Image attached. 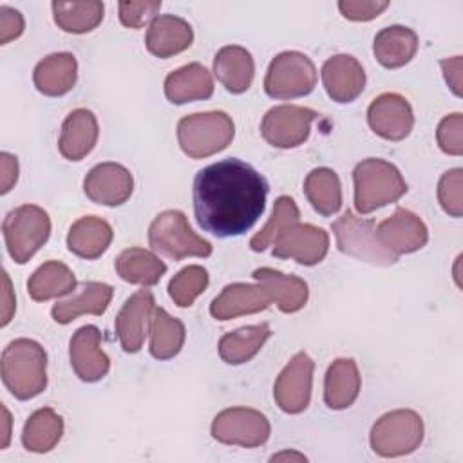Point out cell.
Wrapping results in <instances>:
<instances>
[{
	"label": "cell",
	"instance_id": "obj_1",
	"mask_svg": "<svg viewBox=\"0 0 463 463\" xmlns=\"http://www.w3.org/2000/svg\"><path fill=\"white\" fill-rule=\"evenodd\" d=\"M266 195V179L235 157L199 170L192 192L199 226L221 239L248 232L262 215Z\"/></svg>",
	"mask_w": 463,
	"mask_h": 463
},
{
	"label": "cell",
	"instance_id": "obj_2",
	"mask_svg": "<svg viewBox=\"0 0 463 463\" xmlns=\"http://www.w3.org/2000/svg\"><path fill=\"white\" fill-rule=\"evenodd\" d=\"M2 380L18 400H31L47 387V354L29 338H16L2 353Z\"/></svg>",
	"mask_w": 463,
	"mask_h": 463
},
{
	"label": "cell",
	"instance_id": "obj_3",
	"mask_svg": "<svg viewBox=\"0 0 463 463\" xmlns=\"http://www.w3.org/2000/svg\"><path fill=\"white\" fill-rule=\"evenodd\" d=\"M353 183L354 208L360 215L396 203L407 192V183L400 170L392 163L378 157L358 163L353 172Z\"/></svg>",
	"mask_w": 463,
	"mask_h": 463
},
{
	"label": "cell",
	"instance_id": "obj_4",
	"mask_svg": "<svg viewBox=\"0 0 463 463\" xmlns=\"http://www.w3.org/2000/svg\"><path fill=\"white\" fill-rule=\"evenodd\" d=\"M233 134V121L222 110L190 114L177 123L179 146L192 159H203L224 150Z\"/></svg>",
	"mask_w": 463,
	"mask_h": 463
},
{
	"label": "cell",
	"instance_id": "obj_5",
	"mask_svg": "<svg viewBox=\"0 0 463 463\" xmlns=\"http://www.w3.org/2000/svg\"><path fill=\"white\" fill-rule=\"evenodd\" d=\"M148 242L154 251L172 260L212 255V244L190 228L186 215L179 210H165L152 221Z\"/></svg>",
	"mask_w": 463,
	"mask_h": 463
},
{
	"label": "cell",
	"instance_id": "obj_6",
	"mask_svg": "<svg viewBox=\"0 0 463 463\" xmlns=\"http://www.w3.org/2000/svg\"><path fill=\"white\" fill-rule=\"evenodd\" d=\"M2 232L11 259L18 264H25L47 242L51 219L43 208L24 204L7 213Z\"/></svg>",
	"mask_w": 463,
	"mask_h": 463
},
{
	"label": "cell",
	"instance_id": "obj_7",
	"mask_svg": "<svg viewBox=\"0 0 463 463\" xmlns=\"http://www.w3.org/2000/svg\"><path fill=\"white\" fill-rule=\"evenodd\" d=\"M423 441V420L416 411L396 409L376 420L371 429V449L382 458L414 452Z\"/></svg>",
	"mask_w": 463,
	"mask_h": 463
},
{
	"label": "cell",
	"instance_id": "obj_8",
	"mask_svg": "<svg viewBox=\"0 0 463 463\" xmlns=\"http://www.w3.org/2000/svg\"><path fill=\"white\" fill-rule=\"evenodd\" d=\"M317 85V69L313 61L297 51L277 54L266 72L264 90L275 99H293L309 94Z\"/></svg>",
	"mask_w": 463,
	"mask_h": 463
},
{
	"label": "cell",
	"instance_id": "obj_9",
	"mask_svg": "<svg viewBox=\"0 0 463 463\" xmlns=\"http://www.w3.org/2000/svg\"><path fill=\"white\" fill-rule=\"evenodd\" d=\"M333 233L336 237L338 250L345 255L374 266H391L398 260V257L385 250L376 239L374 222L356 217L349 210L333 222Z\"/></svg>",
	"mask_w": 463,
	"mask_h": 463
},
{
	"label": "cell",
	"instance_id": "obj_10",
	"mask_svg": "<svg viewBox=\"0 0 463 463\" xmlns=\"http://www.w3.org/2000/svg\"><path fill=\"white\" fill-rule=\"evenodd\" d=\"M271 432L268 418L248 407H232L221 411L212 421L213 439L224 445H239L246 449L260 447Z\"/></svg>",
	"mask_w": 463,
	"mask_h": 463
},
{
	"label": "cell",
	"instance_id": "obj_11",
	"mask_svg": "<svg viewBox=\"0 0 463 463\" xmlns=\"http://www.w3.org/2000/svg\"><path fill=\"white\" fill-rule=\"evenodd\" d=\"M317 116L318 114L307 107L277 105L262 118L260 134L277 148H295L307 139Z\"/></svg>",
	"mask_w": 463,
	"mask_h": 463
},
{
	"label": "cell",
	"instance_id": "obj_12",
	"mask_svg": "<svg viewBox=\"0 0 463 463\" xmlns=\"http://www.w3.org/2000/svg\"><path fill=\"white\" fill-rule=\"evenodd\" d=\"M315 364L307 353H297L273 385V398L277 405L288 414H298L307 409L311 400V383H313Z\"/></svg>",
	"mask_w": 463,
	"mask_h": 463
},
{
	"label": "cell",
	"instance_id": "obj_13",
	"mask_svg": "<svg viewBox=\"0 0 463 463\" xmlns=\"http://www.w3.org/2000/svg\"><path fill=\"white\" fill-rule=\"evenodd\" d=\"M329 235L313 224L295 222L280 232L273 242V257L293 259L302 266H315L327 255Z\"/></svg>",
	"mask_w": 463,
	"mask_h": 463
},
{
	"label": "cell",
	"instance_id": "obj_14",
	"mask_svg": "<svg viewBox=\"0 0 463 463\" xmlns=\"http://www.w3.org/2000/svg\"><path fill=\"white\" fill-rule=\"evenodd\" d=\"M376 239L385 250L398 257L421 250L429 241V230L416 213L405 208H396L391 217L376 226Z\"/></svg>",
	"mask_w": 463,
	"mask_h": 463
},
{
	"label": "cell",
	"instance_id": "obj_15",
	"mask_svg": "<svg viewBox=\"0 0 463 463\" xmlns=\"http://www.w3.org/2000/svg\"><path fill=\"white\" fill-rule=\"evenodd\" d=\"M367 121L376 136L389 141H402L412 130L414 114L403 96L385 92L374 98L369 105Z\"/></svg>",
	"mask_w": 463,
	"mask_h": 463
},
{
	"label": "cell",
	"instance_id": "obj_16",
	"mask_svg": "<svg viewBox=\"0 0 463 463\" xmlns=\"http://www.w3.org/2000/svg\"><path fill=\"white\" fill-rule=\"evenodd\" d=\"M134 190L132 174L119 163H99L85 175V195L103 206L123 204Z\"/></svg>",
	"mask_w": 463,
	"mask_h": 463
},
{
	"label": "cell",
	"instance_id": "obj_17",
	"mask_svg": "<svg viewBox=\"0 0 463 463\" xmlns=\"http://www.w3.org/2000/svg\"><path fill=\"white\" fill-rule=\"evenodd\" d=\"M154 304V295L148 289H139L130 298H127L119 309L114 320V327L125 353H137L143 347L148 324L156 309Z\"/></svg>",
	"mask_w": 463,
	"mask_h": 463
},
{
	"label": "cell",
	"instance_id": "obj_18",
	"mask_svg": "<svg viewBox=\"0 0 463 463\" xmlns=\"http://www.w3.org/2000/svg\"><path fill=\"white\" fill-rule=\"evenodd\" d=\"M71 365L83 382H99L110 369V360L101 349V333L96 326L80 327L69 344Z\"/></svg>",
	"mask_w": 463,
	"mask_h": 463
},
{
	"label": "cell",
	"instance_id": "obj_19",
	"mask_svg": "<svg viewBox=\"0 0 463 463\" xmlns=\"http://www.w3.org/2000/svg\"><path fill=\"white\" fill-rule=\"evenodd\" d=\"M322 83L333 101L351 103L365 87V72L354 56L335 54L322 65Z\"/></svg>",
	"mask_w": 463,
	"mask_h": 463
},
{
	"label": "cell",
	"instance_id": "obj_20",
	"mask_svg": "<svg viewBox=\"0 0 463 463\" xmlns=\"http://www.w3.org/2000/svg\"><path fill=\"white\" fill-rule=\"evenodd\" d=\"M271 297L262 284L233 282L222 288V291L210 304V313L217 320H232L242 315L264 311L271 304Z\"/></svg>",
	"mask_w": 463,
	"mask_h": 463
},
{
	"label": "cell",
	"instance_id": "obj_21",
	"mask_svg": "<svg viewBox=\"0 0 463 463\" xmlns=\"http://www.w3.org/2000/svg\"><path fill=\"white\" fill-rule=\"evenodd\" d=\"M194 42L190 24L175 14H159L146 31V49L157 58H170L186 51Z\"/></svg>",
	"mask_w": 463,
	"mask_h": 463
},
{
	"label": "cell",
	"instance_id": "obj_22",
	"mask_svg": "<svg viewBox=\"0 0 463 463\" xmlns=\"http://www.w3.org/2000/svg\"><path fill=\"white\" fill-rule=\"evenodd\" d=\"M98 121L89 109L72 110L63 125L58 139L60 154L69 161L83 159L98 141Z\"/></svg>",
	"mask_w": 463,
	"mask_h": 463
},
{
	"label": "cell",
	"instance_id": "obj_23",
	"mask_svg": "<svg viewBox=\"0 0 463 463\" xmlns=\"http://www.w3.org/2000/svg\"><path fill=\"white\" fill-rule=\"evenodd\" d=\"M112 286L105 282H83L67 300L52 306V318L58 324H71L80 315H103L112 300Z\"/></svg>",
	"mask_w": 463,
	"mask_h": 463
},
{
	"label": "cell",
	"instance_id": "obj_24",
	"mask_svg": "<svg viewBox=\"0 0 463 463\" xmlns=\"http://www.w3.org/2000/svg\"><path fill=\"white\" fill-rule=\"evenodd\" d=\"M251 277L266 288L282 313L300 311L307 302V284L297 275H286L273 268H257Z\"/></svg>",
	"mask_w": 463,
	"mask_h": 463
},
{
	"label": "cell",
	"instance_id": "obj_25",
	"mask_svg": "<svg viewBox=\"0 0 463 463\" xmlns=\"http://www.w3.org/2000/svg\"><path fill=\"white\" fill-rule=\"evenodd\" d=\"M213 74L232 94L246 92L255 76L251 54L241 45H226L213 58Z\"/></svg>",
	"mask_w": 463,
	"mask_h": 463
},
{
	"label": "cell",
	"instance_id": "obj_26",
	"mask_svg": "<svg viewBox=\"0 0 463 463\" xmlns=\"http://www.w3.org/2000/svg\"><path fill=\"white\" fill-rule=\"evenodd\" d=\"M360 373L353 358L335 360L326 373L324 402L333 411L347 409L354 403L360 392Z\"/></svg>",
	"mask_w": 463,
	"mask_h": 463
},
{
	"label": "cell",
	"instance_id": "obj_27",
	"mask_svg": "<svg viewBox=\"0 0 463 463\" xmlns=\"http://www.w3.org/2000/svg\"><path fill=\"white\" fill-rule=\"evenodd\" d=\"M78 78V61L71 52H54L38 61L33 72L36 89L45 96L67 94Z\"/></svg>",
	"mask_w": 463,
	"mask_h": 463
},
{
	"label": "cell",
	"instance_id": "obj_28",
	"mask_svg": "<svg viewBox=\"0 0 463 463\" xmlns=\"http://www.w3.org/2000/svg\"><path fill=\"white\" fill-rule=\"evenodd\" d=\"M213 94V80L201 63H188L170 72L165 80V96L175 105L208 99Z\"/></svg>",
	"mask_w": 463,
	"mask_h": 463
},
{
	"label": "cell",
	"instance_id": "obj_29",
	"mask_svg": "<svg viewBox=\"0 0 463 463\" xmlns=\"http://www.w3.org/2000/svg\"><path fill=\"white\" fill-rule=\"evenodd\" d=\"M112 237L114 232L105 219L85 215L71 226L67 233V246L74 255L92 260L107 251Z\"/></svg>",
	"mask_w": 463,
	"mask_h": 463
},
{
	"label": "cell",
	"instance_id": "obj_30",
	"mask_svg": "<svg viewBox=\"0 0 463 463\" xmlns=\"http://www.w3.org/2000/svg\"><path fill=\"white\" fill-rule=\"evenodd\" d=\"M418 51V34L403 25H391L374 36L373 52L385 69H398L409 63Z\"/></svg>",
	"mask_w": 463,
	"mask_h": 463
},
{
	"label": "cell",
	"instance_id": "obj_31",
	"mask_svg": "<svg viewBox=\"0 0 463 463\" xmlns=\"http://www.w3.org/2000/svg\"><path fill=\"white\" fill-rule=\"evenodd\" d=\"M269 336L271 329L266 322L235 329L219 340V356L230 365L246 364L260 351Z\"/></svg>",
	"mask_w": 463,
	"mask_h": 463
},
{
	"label": "cell",
	"instance_id": "obj_32",
	"mask_svg": "<svg viewBox=\"0 0 463 463\" xmlns=\"http://www.w3.org/2000/svg\"><path fill=\"white\" fill-rule=\"evenodd\" d=\"M116 273L130 284L154 286L166 271V264L148 250L127 248L116 259Z\"/></svg>",
	"mask_w": 463,
	"mask_h": 463
},
{
	"label": "cell",
	"instance_id": "obj_33",
	"mask_svg": "<svg viewBox=\"0 0 463 463\" xmlns=\"http://www.w3.org/2000/svg\"><path fill=\"white\" fill-rule=\"evenodd\" d=\"M76 279L69 266L58 260L43 262L27 280V291L33 300L45 302L49 298H58L74 293Z\"/></svg>",
	"mask_w": 463,
	"mask_h": 463
},
{
	"label": "cell",
	"instance_id": "obj_34",
	"mask_svg": "<svg viewBox=\"0 0 463 463\" xmlns=\"http://www.w3.org/2000/svg\"><path fill=\"white\" fill-rule=\"evenodd\" d=\"M61 434H63L61 416L54 409L43 407L33 412L25 421L24 432H22V443L27 450L43 454L56 447Z\"/></svg>",
	"mask_w": 463,
	"mask_h": 463
},
{
	"label": "cell",
	"instance_id": "obj_35",
	"mask_svg": "<svg viewBox=\"0 0 463 463\" xmlns=\"http://www.w3.org/2000/svg\"><path fill=\"white\" fill-rule=\"evenodd\" d=\"M304 194L315 212L324 217L336 213L342 206V186L336 172L320 166L311 170L304 181Z\"/></svg>",
	"mask_w": 463,
	"mask_h": 463
},
{
	"label": "cell",
	"instance_id": "obj_36",
	"mask_svg": "<svg viewBox=\"0 0 463 463\" xmlns=\"http://www.w3.org/2000/svg\"><path fill=\"white\" fill-rule=\"evenodd\" d=\"M150 354L157 360L174 358L184 344V326L163 307H156L150 318Z\"/></svg>",
	"mask_w": 463,
	"mask_h": 463
},
{
	"label": "cell",
	"instance_id": "obj_37",
	"mask_svg": "<svg viewBox=\"0 0 463 463\" xmlns=\"http://www.w3.org/2000/svg\"><path fill=\"white\" fill-rule=\"evenodd\" d=\"M103 4L98 0L87 2H52L56 25L72 34H83L96 29L103 20Z\"/></svg>",
	"mask_w": 463,
	"mask_h": 463
},
{
	"label": "cell",
	"instance_id": "obj_38",
	"mask_svg": "<svg viewBox=\"0 0 463 463\" xmlns=\"http://www.w3.org/2000/svg\"><path fill=\"white\" fill-rule=\"evenodd\" d=\"M300 212L297 203L289 197V195H280L277 197L275 204H273V213L268 219V222L251 237L250 241V248L253 251H264L268 246H271L275 242V239L280 235L282 230H286L288 226L298 222Z\"/></svg>",
	"mask_w": 463,
	"mask_h": 463
},
{
	"label": "cell",
	"instance_id": "obj_39",
	"mask_svg": "<svg viewBox=\"0 0 463 463\" xmlns=\"http://www.w3.org/2000/svg\"><path fill=\"white\" fill-rule=\"evenodd\" d=\"M210 277L203 266L192 264L174 275L168 284V295L179 307H190L194 300L208 288Z\"/></svg>",
	"mask_w": 463,
	"mask_h": 463
},
{
	"label": "cell",
	"instance_id": "obj_40",
	"mask_svg": "<svg viewBox=\"0 0 463 463\" xmlns=\"http://www.w3.org/2000/svg\"><path fill=\"white\" fill-rule=\"evenodd\" d=\"M438 201L449 215L461 217L463 213V170L461 168H452L441 175L438 183Z\"/></svg>",
	"mask_w": 463,
	"mask_h": 463
},
{
	"label": "cell",
	"instance_id": "obj_41",
	"mask_svg": "<svg viewBox=\"0 0 463 463\" xmlns=\"http://www.w3.org/2000/svg\"><path fill=\"white\" fill-rule=\"evenodd\" d=\"M118 9H119V20L125 27L139 29L150 20L157 18V13L161 9V0H139V2L127 0V2H119Z\"/></svg>",
	"mask_w": 463,
	"mask_h": 463
},
{
	"label": "cell",
	"instance_id": "obj_42",
	"mask_svg": "<svg viewBox=\"0 0 463 463\" xmlns=\"http://www.w3.org/2000/svg\"><path fill=\"white\" fill-rule=\"evenodd\" d=\"M439 148L449 156L463 154V116L459 112L445 116L436 130Z\"/></svg>",
	"mask_w": 463,
	"mask_h": 463
},
{
	"label": "cell",
	"instance_id": "obj_43",
	"mask_svg": "<svg viewBox=\"0 0 463 463\" xmlns=\"http://www.w3.org/2000/svg\"><path fill=\"white\" fill-rule=\"evenodd\" d=\"M389 7L385 0H342L338 9L344 18L353 22H369L382 14Z\"/></svg>",
	"mask_w": 463,
	"mask_h": 463
},
{
	"label": "cell",
	"instance_id": "obj_44",
	"mask_svg": "<svg viewBox=\"0 0 463 463\" xmlns=\"http://www.w3.org/2000/svg\"><path fill=\"white\" fill-rule=\"evenodd\" d=\"M24 33V16L20 11L0 5V43L5 45L11 40H16Z\"/></svg>",
	"mask_w": 463,
	"mask_h": 463
},
{
	"label": "cell",
	"instance_id": "obj_45",
	"mask_svg": "<svg viewBox=\"0 0 463 463\" xmlns=\"http://www.w3.org/2000/svg\"><path fill=\"white\" fill-rule=\"evenodd\" d=\"M443 76L447 85L450 87V90L459 98L461 96V71H463V60L461 56H454V58H445L439 61Z\"/></svg>",
	"mask_w": 463,
	"mask_h": 463
},
{
	"label": "cell",
	"instance_id": "obj_46",
	"mask_svg": "<svg viewBox=\"0 0 463 463\" xmlns=\"http://www.w3.org/2000/svg\"><path fill=\"white\" fill-rule=\"evenodd\" d=\"M0 168H2L0 192L7 194L14 186V183L18 181V159H16V156H13L9 152H2L0 154Z\"/></svg>",
	"mask_w": 463,
	"mask_h": 463
},
{
	"label": "cell",
	"instance_id": "obj_47",
	"mask_svg": "<svg viewBox=\"0 0 463 463\" xmlns=\"http://www.w3.org/2000/svg\"><path fill=\"white\" fill-rule=\"evenodd\" d=\"M2 280H4V304H2V326H7L14 315V295H13V289H11V282H9V277L7 273L4 271L2 273Z\"/></svg>",
	"mask_w": 463,
	"mask_h": 463
},
{
	"label": "cell",
	"instance_id": "obj_48",
	"mask_svg": "<svg viewBox=\"0 0 463 463\" xmlns=\"http://www.w3.org/2000/svg\"><path fill=\"white\" fill-rule=\"evenodd\" d=\"M280 459H297V461H306V456L298 454V452H280V454H275L271 456V461H280Z\"/></svg>",
	"mask_w": 463,
	"mask_h": 463
},
{
	"label": "cell",
	"instance_id": "obj_49",
	"mask_svg": "<svg viewBox=\"0 0 463 463\" xmlns=\"http://www.w3.org/2000/svg\"><path fill=\"white\" fill-rule=\"evenodd\" d=\"M2 412H4V439H2V449H5L7 447V443H9V423H11V420H9V412H7V409L2 405Z\"/></svg>",
	"mask_w": 463,
	"mask_h": 463
}]
</instances>
